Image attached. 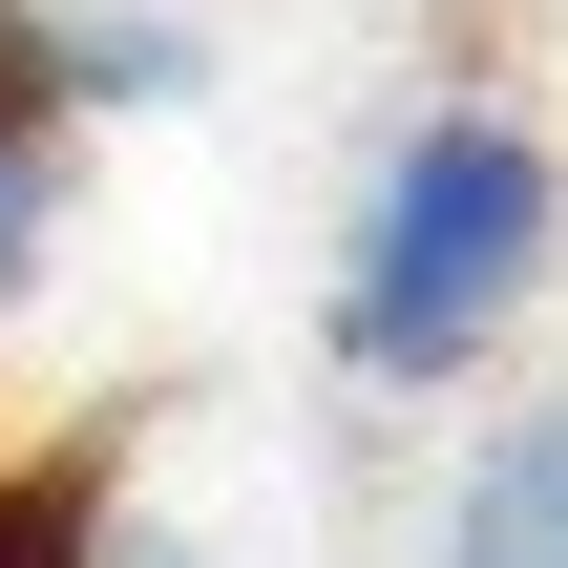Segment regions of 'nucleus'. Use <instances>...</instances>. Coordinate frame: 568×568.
<instances>
[{
  "mask_svg": "<svg viewBox=\"0 0 568 568\" xmlns=\"http://www.w3.org/2000/svg\"><path fill=\"white\" fill-rule=\"evenodd\" d=\"M568 274V148L527 105H422L337 232V358L443 400L464 358H506V316Z\"/></svg>",
  "mask_w": 568,
  "mask_h": 568,
  "instance_id": "obj_1",
  "label": "nucleus"
},
{
  "mask_svg": "<svg viewBox=\"0 0 568 568\" xmlns=\"http://www.w3.org/2000/svg\"><path fill=\"white\" fill-rule=\"evenodd\" d=\"M443 568H568V400L485 422L464 485H443Z\"/></svg>",
  "mask_w": 568,
  "mask_h": 568,
  "instance_id": "obj_2",
  "label": "nucleus"
},
{
  "mask_svg": "<svg viewBox=\"0 0 568 568\" xmlns=\"http://www.w3.org/2000/svg\"><path fill=\"white\" fill-rule=\"evenodd\" d=\"M63 126H84V42L42 0H0V274L42 253V190H63Z\"/></svg>",
  "mask_w": 568,
  "mask_h": 568,
  "instance_id": "obj_3",
  "label": "nucleus"
},
{
  "mask_svg": "<svg viewBox=\"0 0 568 568\" xmlns=\"http://www.w3.org/2000/svg\"><path fill=\"white\" fill-rule=\"evenodd\" d=\"M105 527H126L105 422H63V443H21V464H0V568H105Z\"/></svg>",
  "mask_w": 568,
  "mask_h": 568,
  "instance_id": "obj_4",
  "label": "nucleus"
},
{
  "mask_svg": "<svg viewBox=\"0 0 568 568\" xmlns=\"http://www.w3.org/2000/svg\"><path fill=\"white\" fill-rule=\"evenodd\" d=\"M105 568H211V548H190V527H148V506H126V527H105Z\"/></svg>",
  "mask_w": 568,
  "mask_h": 568,
  "instance_id": "obj_5",
  "label": "nucleus"
},
{
  "mask_svg": "<svg viewBox=\"0 0 568 568\" xmlns=\"http://www.w3.org/2000/svg\"><path fill=\"white\" fill-rule=\"evenodd\" d=\"M0 316H21V274H0Z\"/></svg>",
  "mask_w": 568,
  "mask_h": 568,
  "instance_id": "obj_6",
  "label": "nucleus"
}]
</instances>
